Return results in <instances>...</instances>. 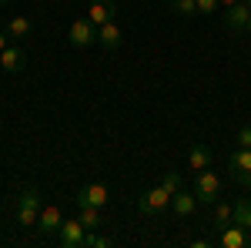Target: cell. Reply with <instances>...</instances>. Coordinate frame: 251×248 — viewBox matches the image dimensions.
Here are the masks:
<instances>
[{"label":"cell","instance_id":"6da1fadb","mask_svg":"<svg viewBox=\"0 0 251 248\" xmlns=\"http://www.w3.org/2000/svg\"><path fill=\"white\" fill-rule=\"evenodd\" d=\"M40 191L37 188H24L17 198V208H14V221H17L20 228H34L40 218Z\"/></svg>","mask_w":251,"mask_h":248},{"label":"cell","instance_id":"7a4b0ae2","mask_svg":"<svg viewBox=\"0 0 251 248\" xmlns=\"http://www.w3.org/2000/svg\"><path fill=\"white\" fill-rule=\"evenodd\" d=\"M171 208V191L164 185H154V188H144V194L137 198V211L148 215V218H157Z\"/></svg>","mask_w":251,"mask_h":248},{"label":"cell","instance_id":"3957f363","mask_svg":"<svg viewBox=\"0 0 251 248\" xmlns=\"http://www.w3.org/2000/svg\"><path fill=\"white\" fill-rule=\"evenodd\" d=\"M194 194H198L201 205H214V201H221V178H218V171H211V168L194 171Z\"/></svg>","mask_w":251,"mask_h":248},{"label":"cell","instance_id":"277c9868","mask_svg":"<svg viewBox=\"0 0 251 248\" xmlns=\"http://www.w3.org/2000/svg\"><path fill=\"white\" fill-rule=\"evenodd\" d=\"M228 168L241 188H251V148H234L228 158Z\"/></svg>","mask_w":251,"mask_h":248},{"label":"cell","instance_id":"5b68a950","mask_svg":"<svg viewBox=\"0 0 251 248\" xmlns=\"http://www.w3.org/2000/svg\"><path fill=\"white\" fill-rule=\"evenodd\" d=\"M67 40L74 47H91V44H97V24H91V17H77L71 24V30H67Z\"/></svg>","mask_w":251,"mask_h":248},{"label":"cell","instance_id":"8992f818","mask_svg":"<svg viewBox=\"0 0 251 248\" xmlns=\"http://www.w3.org/2000/svg\"><path fill=\"white\" fill-rule=\"evenodd\" d=\"M84 235H87V228H84V221L80 218H64V225H60L57 238L64 248H84Z\"/></svg>","mask_w":251,"mask_h":248},{"label":"cell","instance_id":"52a82bcc","mask_svg":"<svg viewBox=\"0 0 251 248\" xmlns=\"http://www.w3.org/2000/svg\"><path fill=\"white\" fill-rule=\"evenodd\" d=\"M214 245H221V248H248V245H251V231L231 221L228 228H221V231H218Z\"/></svg>","mask_w":251,"mask_h":248},{"label":"cell","instance_id":"ba28073f","mask_svg":"<svg viewBox=\"0 0 251 248\" xmlns=\"http://www.w3.org/2000/svg\"><path fill=\"white\" fill-rule=\"evenodd\" d=\"M248 17H251V7L245 3V0H238V3H231V7H225V27H228L231 34H245Z\"/></svg>","mask_w":251,"mask_h":248},{"label":"cell","instance_id":"9c48e42d","mask_svg":"<svg viewBox=\"0 0 251 248\" xmlns=\"http://www.w3.org/2000/svg\"><path fill=\"white\" fill-rule=\"evenodd\" d=\"M107 198H111V191H107V185H100V181H91V185H84V188L77 191V205H80V208H84V205L104 208Z\"/></svg>","mask_w":251,"mask_h":248},{"label":"cell","instance_id":"30bf717a","mask_svg":"<svg viewBox=\"0 0 251 248\" xmlns=\"http://www.w3.org/2000/svg\"><path fill=\"white\" fill-rule=\"evenodd\" d=\"M198 205H201V201H198V194H194V191L177 188V191L171 194V211L177 215V218H191Z\"/></svg>","mask_w":251,"mask_h":248},{"label":"cell","instance_id":"8fae6325","mask_svg":"<svg viewBox=\"0 0 251 248\" xmlns=\"http://www.w3.org/2000/svg\"><path fill=\"white\" fill-rule=\"evenodd\" d=\"M60 225H64V211L57 205H44L37 218V231L40 235H54V231H60Z\"/></svg>","mask_w":251,"mask_h":248},{"label":"cell","instance_id":"7c38bea8","mask_svg":"<svg viewBox=\"0 0 251 248\" xmlns=\"http://www.w3.org/2000/svg\"><path fill=\"white\" fill-rule=\"evenodd\" d=\"M0 67H3L7 74H20V71L27 67V54L10 44V47H3V54H0Z\"/></svg>","mask_w":251,"mask_h":248},{"label":"cell","instance_id":"4fadbf2b","mask_svg":"<svg viewBox=\"0 0 251 248\" xmlns=\"http://www.w3.org/2000/svg\"><path fill=\"white\" fill-rule=\"evenodd\" d=\"M91 24H107V20H117V3L114 0H91Z\"/></svg>","mask_w":251,"mask_h":248},{"label":"cell","instance_id":"5bb4252c","mask_svg":"<svg viewBox=\"0 0 251 248\" xmlns=\"http://www.w3.org/2000/svg\"><path fill=\"white\" fill-rule=\"evenodd\" d=\"M121 27H117V20H107V24H100L97 27V44L100 47H107V51H117L121 47Z\"/></svg>","mask_w":251,"mask_h":248},{"label":"cell","instance_id":"9a60e30c","mask_svg":"<svg viewBox=\"0 0 251 248\" xmlns=\"http://www.w3.org/2000/svg\"><path fill=\"white\" fill-rule=\"evenodd\" d=\"M188 165H191V171L211 168V148H204V144H194L191 154H188Z\"/></svg>","mask_w":251,"mask_h":248},{"label":"cell","instance_id":"2e32d148","mask_svg":"<svg viewBox=\"0 0 251 248\" xmlns=\"http://www.w3.org/2000/svg\"><path fill=\"white\" fill-rule=\"evenodd\" d=\"M3 30H7V37H14V40H27L30 37V20L27 17H10Z\"/></svg>","mask_w":251,"mask_h":248},{"label":"cell","instance_id":"e0dca14e","mask_svg":"<svg viewBox=\"0 0 251 248\" xmlns=\"http://www.w3.org/2000/svg\"><path fill=\"white\" fill-rule=\"evenodd\" d=\"M231 221L251 231V201H248V198H238V201H234V218H231Z\"/></svg>","mask_w":251,"mask_h":248},{"label":"cell","instance_id":"ac0fdd59","mask_svg":"<svg viewBox=\"0 0 251 248\" xmlns=\"http://www.w3.org/2000/svg\"><path fill=\"white\" fill-rule=\"evenodd\" d=\"M231 218H234V205H221V201H214V228L221 231V228H228L231 225Z\"/></svg>","mask_w":251,"mask_h":248},{"label":"cell","instance_id":"d6986e66","mask_svg":"<svg viewBox=\"0 0 251 248\" xmlns=\"http://www.w3.org/2000/svg\"><path fill=\"white\" fill-rule=\"evenodd\" d=\"M77 218L84 221V228H87V231H94V228H100V225H104V221H100V208H94V205H84Z\"/></svg>","mask_w":251,"mask_h":248},{"label":"cell","instance_id":"ffe728a7","mask_svg":"<svg viewBox=\"0 0 251 248\" xmlns=\"http://www.w3.org/2000/svg\"><path fill=\"white\" fill-rule=\"evenodd\" d=\"M168 7H171L177 17H194L198 14V3L194 0H168Z\"/></svg>","mask_w":251,"mask_h":248},{"label":"cell","instance_id":"44dd1931","mask_svg":"<svg viewBox=\"0 0 251 248\" xmlns=\"http://www.w3.org/2000/svg\"><path fill=\"white\" fill-rule=\"evenodd\" d=\"M111 245H114V238H107V235H97V231L84 235V248H111Z\"/></svg>","mask_w":251,"mask_h":248},{"label":"cell","instance_id":"7402d4cb","mask_svg":"<svg viewBox=\"0 0 251 248\" xmlns=\"http://www.w3.org/2000/svg\"><path fill=\"white\" fill-rule=\"evenodd\" d=\"M161 185H164V188H168V191H171V194H174V191L181 188V174L168 171V174H164V178H161Z\"/></svg>","mask_w":251,"mask_h":248},{"label":"cell","instance_id":"603a6c76","mask_svg":"<svg viewBox=\"0 0 251 248\" xmlns=\"http://www.w3.org/2000/svg\"><path fill=\"white\" fill-rule=\"evenodd\" d=\"M194 3H198V14H214V10L221 7L218 0H194Z\"/></svg>","mask_w":251,"mask_h":248},{"label":"cell","instance_id":"cb8c5ba5","mask_svg":"<svg viewBox=\"0 0 251 248\" xmlns=\"http://www.w3.org/2000/svg\"><path fill=\"white\" fill-rule=\"evenodd\" d=\"M238 148H251V124H245L238 131Z\"/></svg>","mask_w":251,"mask_h":248},{"label":"cell","instance_id":"d4e9b609","mask_svg":"<svg viewBox=\"0 0 251 248\" xmlns=\"http://www.w3.org/2000/svg\"><path fill=\"white\" fill-rule=\"evenodd\" d=\"M3 47H7V30H0V54H3Z\"/></svg>","mask_w":251,"mask_h":248},{"label":"cell","instance_id":"484cf974","mask_svg":"<svg viewBox=\"0 0 251 248\" xmlns=\"http://www.w3.org/2000/svg\"><path fill=\"white\" fill-rule=\"evenodd\" d=\"M218 3H221V7H231V3H238V0H218Z\"/></svg>","mask_w":251,"mask_h":248},{"label":"cell","instance_id":"4316f807","mask_svg":"<svg viewBox=\"0 0 251 248\" xmlns=\"http://www.w3.org/2000/svg\"><path fill=\"white\" fill-rule=\"evenodd\" d=\"M245 34H251V17H248V27H245Z\"/></svg>","mask_w":251,"mask_h":248},{"label":"cell","instance_id":"83f0119b","mask_svg":"<svg viewBox=\"0 0 251 248\" xmlns=\"http://www.w3.org/2000/svg\"><path fill=\"white\" fill-rule=\"evenodd\" d=\"M7 3H10V0H0V7H7Z\"/></svg>","mask_w":251,"mask_h":248},{"label":"cell","instance_id":"f1b7e54d","mask_svg":"<svg viewBox=\"0 0 251 248\" xmlns=\"http://www.w3.org/2000/svg\"><path fill=\"white\" fill-rule=\"evenodd\" d=\"M245 3H248V7H251V0H245Z\"/></svg>","mask_w":251,"mask_h":248}]
</instances>
